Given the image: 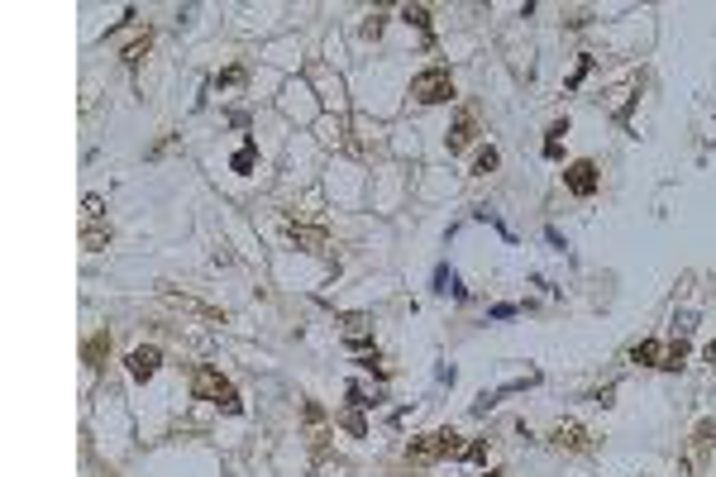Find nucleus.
<instances>
[{"label": "nucleus", "mask_w": 716, "mask_h": 477, "mask_svg": "<svg viewBox=\"0 0 716 477\" xmlns=\"http://www.w3.org/2000/svg\"><path fill=\"white\" fill-rule=\"evenodd\" d=\"M564 187H569L573 196H592V191H597V162H588V158L569 162V167H564Z\"/></svg>", "instance_id": "4"}, {"label": "nucleus", "mask_w": 716, "mask_h": 477, "mask_svg": "<svg viewBox=\"0 0 716 477\" xmlns=\"http://www.w3.org/2000/svg\"><path fill=\"white\" fill-rule=\"evenodd\" d=\"M463 458H468V463H482V458H487V444H468V449H463Z\"/></svg>", "instance_id": "21"}, {"label": "nucleus", "mask_w": 716, "mask_h": 477, "mask_svg": "<svg viewBox=\"0 0 716 477\" xmlns=\"http://www.w3.org/2000/svg\"><path fill=\"white\" fill-rule=\"evenodd\" d=\"M143 53H148V33H143V38H139V43H129V53H125V63H139V58H143Z\"/></svg>", "instance_id": "20"}, {"label": "nucleus", "mask_w": 716, "mask_h": 477, "mask_svg": "<svg viewBox=\"0 0 716 477\" xmlns=\"http://www.w3.org/2000/svg\"><path fill=\"white\" fill-rule=\"evenodd\" d=\"M712 434H716V425H712V420H702L697 434H692V454H697V458L707 454V449H712Z\"/></svg>", "instance_id": "12"}, {"label": "nucleus", "mask_w": 716, "mask_h": 477, "mask_svg": "<svg viewBox=\"0 0 716 477\" xmlns=\"http://www.w3.org/2000/svg\"><path fill=\"white\" fill-rule=\"evenodd\" d=\"M191 392H196L201 401H215V406H224L229 415L244 411V406H239V392L229 387V377H220L215 367H196V372H191Z\"/></svg>", "instance_id": "1"}, {"label": "nucleus", "mask_w": 716, "mask_h": 477, "mask_svg": "<svg viewBox=\"0 0 716 477\" xmlns=\"http://www.w3.org/2000/svg\"><path fill=\"white\" fill-rule=\"evenodd\" d=\"M497 162H502V158H497V148H482V153L473 158V172L487 177V172H497Z\"/></svg>", "instance_id": "14"}, {"label": "nucleus", "mask_w": 716, "mask_h": 477, "mask_svg": "<svg viewBox=\"0 0 716 477\" xmlns=\"http://www.w3.org/2000/svg\"><path fill=\"white\" fill-rule=\"evenodd\" d=\"M344 334H349V344H363L368 339V315H349L344 320Z\"/></svg>", "instance_id": "13"}, {"label": "nucleus", "mask_w": 716, "mask_h": 477, "mask_svg": "<svg viewBox=\"0 0 716 477\" xmlns=\"http://www.w3.org/2000/svg\"><path fill=\"white\" fill-rule=\"evenodd\" d=\"M473 134H477V125L468 120V115H463L459 125L449 129V153H459V148H468V143H473Z\"/></svg>", "instance_id": "9"}, {"label": "nucleus", "mask_w": 716, "mask_h": 477, "mask_svg": "<svg viewBox=\"0 0 716 477\" xmlns=\"http://www.w3.org/2000/svg\"><path fill=\"white\" fill-rule=\"evenodd\" d=\"M254 167V148H239L234 153V172H249Z\"/></svg>", "instance_id": "19"}, {"label": "nucleus", "mask_w": 716, "mask_h": 477, "mask_svg": "<svg viewBox=\"0 0 716 477\" xmlns=\"http://www.w3.org/2000/svg\"><path fill=\"white\" fill-rule=\"evenodd\" d=\"M454 454H459V434L454 429H430V434L406 444V458L411 463H435V458H454Z\"/></svg>", "instance_id": "2"}, {"label": "nucleus", "mask_w": 716, "mask_h": 477, "mask_svg": "<svg viewBox=\"0 0 716 477\" xmlns=\"http://www.w3.org/2000/svg\"><path fill=\"white\" fill-rule=\"evenodd\" d=\"M286 238H291V243H301L306 253H325V234H320V229H306V224H291V229H286Z\"/></svg>", "instance_id": "7"}, {"label": "nucleus", "mask_w": 716, "mask_h": 477, "mask_svg": "<svg viewBox=\"0 0 716 477\" xmlns=\"http://www.w3.org/2000/svg\"><path fill=\"white\" fill-rule=\"evenodd\" d=\"M683 358H688V339H678V344H668V349H664V363H659V367H683Z\"/></svg>", "instance_id": "15"}, {"label": "nucleus", "mask_w": 716, "mask_h": 477, "mask_svg": "<svg viewBox=\"0 0 716 477\" xmlns=\"http://www.w3.org/2000/svg\"><path fill=\"white\" fill-rule=\"evenodd\" d=\"M435 282H440V291H454V296H463V291H459V282H454V272H449V268H440V272H435Z\"/></svg>", "instance_id": "17"}, {"label": "nucleus", "mask_w": 716, "mask_h": 477, "mask_svg": "<svg viewBox=\"0 0 716 477\" xmlns=\"http://www.w3.org/2000/svg\"><path fill=\"white\" fill-rule=\"evenodd\" d=\"M158 367H162V353L153 349V344H148V349H134V353H129V377H134V382H148L153 372H158Z\"/></svg>", "instance_id": "5"}, {"label": "nucleus", "mask_w": 716, "mask_h": 477, "mask_svg": "<svg viewBox=\"0 0 716 477\" xmlns=\"http://www.w3.org/2000/svg\"><path fill=\"white\" fill-rule=\"evenodd\" d=\"M631 358H635V363H645V367H659V363H664V344H659V339H645V344H635V349H631Z\"/></svg>", "instance_id": "8"}, {"label": "nucleus", "mask_w": 716, "mask_h": 477, "mask_svg": "<svg viewBox=\"0 0 716 477\" xmlns=\"http://www.w3.org/2000/svg\"><path fill=\"white\" fill-rule=\"evenodd\" d=\"M487 477H502V473H487Z\"/></svg>", "instance_id": "24"}, {"label": "nucleus", "mask_w": 716, "mask_h": 477, "mask_svg": "<svg viewBox=\"0 0 716 477\" xmlns=\"http://www.w3.org/2000/svg\"><path fill=\"white\" fill-rule=\"evenodd\" d=\"M344 425H349V434H358V439L368 434V425H363V415H358V406H353V411L344 415Z\"/></svg>", "instance_id": "18"}, {"label": "nucleus", "mask_w": 716, "mask_h": 477, "mask_svg": "<svg viewBox=\"0 0 716 477\" xmlns=\"http://www.w3.org/2000/svg\"><path fill=\"white\" fill-rule=\"evenodd\" d=\"M382 24H387V19H382V15H373V19L363 24V38H378V33H382Z\"/></svg>", "instance_id": "22"}, {"label": "nucleus", "mask_w": 716, "mask_h": 477, "mask_svg": "<svg viewBox=\"0 0 716 477\" xmlns=\"http://www.w3.org/2000/svg\"><path fill=\"white\" fill-rule=\"evenodd\" d=\"M105 243H110V229H105V224H86V229H81V248H86V253L105 248Z\"/></svg>", "instance_id": "10"}, {"label": "nucleus", "mask_w": 716, "mask_h": 477, "mask_svg": "<svg viewBox=\"0 0 716 477\" xmlns=\"http://www.w3.org/2000/svg\"><path fill=\"white\" fill-rule=\"evenodd\" d=\"M554 444L559 449H588V429L578 425V420H564V425L554 429Z\"/></svg>", "instance_id": "6"}, {"label": "nucleus", "mask_w": 716, "mask_h": 477, "mask_svg": "<svg viewBox=\"0 0 716 477\" xmlns=\"http://www.w3.org/2000/svg\"><path fill=\"white\" fill-rule=\"evenodd\" d=\"M401 19H406V24H415L420 33H430V10H425V5H406V10H401Z\"/></svg>", "instance_id": "11"}, {"label": "nucleus", "mask_w": 716, "mask_h": 477, "mask_svg": "<svg viewBox=\"0 0 716 477\" xmlns=\"http://www.w3.org/2000/svg\"><path fill=\"white\" fill-rule=\"evenodd\" d=\"M100 353H110V339H105V334H95L91 344H86V363L100 367Z\"/></svg>", "instance_id": "16"}, {"label": "nucleus", "mask_w": 716, "mask_h": 477, "mask_svg": "<svg viewBox=\"0 0 716 477\" xmlns=\"http://www.w3.org/2000/svg\"><path fill=\"white\" fill-rule=\"evenodd\" d=\"M707 363H716V339H712V344H707Z\"/></svg>", "instance_id": "23"}, {"label": "nucleus", "mask_w": 716, "mask_h": 477, "mask_svg": "<svg viewBox=\"0 0 716 477\" xmlns=\"http://www.w3.org/2000/svg\"><path fill=\"white\" fill-rule=\"evenodd\" d=\"M411 95L420 100V105H440V100L454 95V81H449L445 67H430V72H420V77L411 81Z\"/></svg>", "instance_id": "3"}]
</instances>
